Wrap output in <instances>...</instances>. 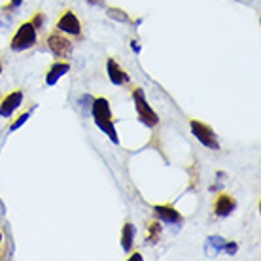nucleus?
Listing matches in <instances>:
<instances>
[{"mask_svg":"<svg viewBox=\"0 0 261 261\" xmlns=\"http://www.w3.org/2000/svg\"><path fill=\"white\" fill-rule=\"evenodd\" d=\"M57 31L80 38V36H82V23H80V19L76 17V13L70 12V10H66L59 17V21H57Z\"/></svg>","mask_w":261,"mask_h":261,"instance_id":"5","label":"nucleus"},{"mask_svg":"<svg viewBox=\"0 0 261 261\" xmlns=\"http://www.w3.org/2000/svg\"><path fill=\"white\" fill-rule=\"evenodd\" d=\"M191 133L195 135V138L204 146V148H212V150H220V144H218V137H216L214 129L210 125L202 123L199 119H191L190 121Z\"/></svg>","mask_w":261,"mask_h":261,"instance_id":"3","label":"nucleus"},{"mask_svg":"<svg viewBox=\"0 0 261 261\" xmlns=\"http://www.w3.org/2000/svg\"><path fill=\"white\" fill-rule=\"evenodd\" d=\"M153 212H155L157 220H159V222H163V223L176 225V223L184 222L182 214H180L172 204H155V206H153Z\"/></svg>","mask_w":261,"mask_h":261,"instance_id":"8","label":"nucleus"},{"mask_svg":"<svg viewBox=\"0 0 261 261\" xmlns=\"http://www.w3.org/2000/svg\"><path fill=\"white\" fill-rule=\"evenodd\" d=\"M237 208V199L235 197H231L229 193H220V195L216 197L214 201V214L218 218H227L235 212Z\"/></svg>","mask_w":261,"mask_h":261,"instance_id":"7","label":"nucleus"},{"mask_svg":"<svg viewBox=\"0 0 261 261\" xmlns=\"http://www.w3.org/2000/svg\"><path fill=\"white\" fill-rule=\"evenodd\" d=\"M163 233V225L159 220H151L146 223V244H157V241L161 239Z\"/></svg>","mask_w":261,"mask_h":261,"instance_id":"13","label":"nucleus"},{"mask_svg":"<svg viewBox=\"0 0 261 261\" xmlns=\"http://www.w3.org/2000/svg\"><path fill=\"white\" fill-rule=\"evenodd\" d=\"M91 116L93 118H112V110H110V102H108V98H105V97L93 98Z\"/></svg>","mask_w":261,"mask_h":261,"instance_id":"11","label":"nucleus"},{"mask_svg":"<svg viewBox=\"0 0 261 261\" xmlns=\"http://www.w3.org/2000/svg\"><path fill=\"white\" fill-rule=\"evenodd\" d=\"M108 17L116 21H121V23H127V21H129V15H127L123 10H119V8H108Z\"/></svg>","mask_w":261,"mask_h":261,"instance_id":"15","label":"nucleus"},{"mask_svg":"<svg viewBox=\"0 0 261 261\" xmlns=\"http://www.w3.org/2000/svg\"><path fill=\"white\" fill-rule=\"evenodd\" d=\"M47 47L49 51L57 57V59H68L72 55V42L68 38H65L59 31H53L47 36Z\"/></svg>","mask_w":261,"mask_h":261,"instance_id":"4","label":"nucleus"},{"mask_svg":"<svg viewBox=\"0 0 261 261\" xmlns=\"http://www.w3.org/2000/svg\"><path fill=\"white\" fill-rule=\"evenodd\" d=\"M0 257H2V231H0Z\"/></svg>","mask_w":261,"mask_h":261,"instance_id":"24","label":"nucleus"},{"mask_svg":"<svg viewBox=\"0 0 261 261\" xmlns=\"http://www.w3.org/2000/svg\"><path fill=\"white\" fill-rule=\"evenodd\" d=\"M106 70H108V78L114 85H127L129 84V74L123 66H119V63L116 59H108L106 63Z\"/></svg>","mask_w":261,"mask_h":261,"instance_id":"9","label":"nucleus"},{"mask_svg":"<svg viewBox=\"0 0 261 261\" xmlns=\"http://www.w3.org/2000/svg\"><path fill=\"white\" fill-rule=\"evenodd\" d=\"M133 244H135V225L130 222H125L123 229H121V248L125 252H130Z\"/></svg>","mask_w":261,"mask_h":261,"instance_id":"14","label":"nucleus"},{"mask_svg":"<svg viewBox=\"0 0 261 261\" xmlns=\"http://www.w3.org/2000/svg\"><path fill=\"white\" fill-rule=\"evenodd\" d=\"M68 70H70V63H66V61H63V59L55 61L51 65V68H49L46 74V84L55 85L65 74H68Z\"/></svg>","mask_w":261,"mask_h":261,"instance_id":"10","label":"nucleus"},{"mask_svg":"<svg viewBox=\"0 0 261 261\" xmlns=\"http://www.w3.org/2000/svg\"><path fill=\"white\" fill-rule=\"evenodd\" d=\"M208 242L212 244L214 252H222V250H223V244H225V241H223L222 237H210Z\"/></svg>","mask_w":261,"mask_h":261,"instance_id":"17","label":"nucleus"},{"mask_svg":"<svg viewBox=\"0 0 261 261\" xmlns=\"http://www.w3.org/2000/svg\"><path fill=\"white\" fill-rule=\"evenodd\" d=\"M21 4H23V0H10L6 6L2 8V10H4V12H12V10H17Z\"/></svg>","mask_w":261,"mask_h":261,"instance_id":"20","label":"nucleus"},{"mask_svg":"<svg viewBox=\"0 0 261 261\" xmlns=\"http://www.w3.org/2000/svg\"><path fill=\"white\" fill-rule=\"evenodd\" d=\"M44 21H46V15H44L42 12H38V13H34V17L31 19V23H33L36 29H40V27L44 25Z\"/></svg>","mask_w":261,"mask_h":261,"instance_id":"18","label":"nucleus"},{"mask_svg":"<svg viewBox=\"0 0 261 261\" xmlns=\"http://www.w3.org/2000/svg\"><path fill=\"white\" fill-rule=\"evenodd\" d=\"M34 110V108H33ZM33 110H29V112H23V114H21L19 118L15 119V121H12V123H10V130H17L21 127V125H25L27 123V119L31 118V114H33Z\"/></svg>","mask_w":261,"mask_h":261,"instance_id":"16","label":"nucleus"},{"mask_svg":"<svg viewBox=\"0 0 261 261\" xmlns=\"http://www.w3.org/2000/svg\"><path fill=\"white\" fill-rule=\"evenodd\" d=\"M36 27L31 23V21H25L21 23V27L17 29V33L13 34L12 42H10V47L13 51H25L29 47H33L36 44Z\"/></svg>","mask_w":261,"mask_h":261,"instance_id":"2","label":"nucleus"},{"mask_svg":"<svg viewBox=\"0 0 261 261\" xmlns=\"http://www.w3.org/2000/svg\"><path fill=\"white\" fill-rule=\"evenodd\" d=\"M21 105H23V91L21 89H13L0 102V116L2 118H12L13 112L17 110Z\"/></svg>","mask_w":261,"mask_h":261,"instance_id":"6","label":"nucleus"},{"mask_svg":"<svg viewBox=\"0 0 261 261\" xmlns=\"http://www.w3.org/2000/svg\"><path fill=\"white\" fill-rule=\"evenodd\" d=\"M93 119H95V123H97L98 129L102 130L112 142L119 144L118 133H116V125H114V118H93Z\"/></svg>","mask_w":261,"mask_h":261,"instance_id":"12","label":"nucleus"},{"mask_svg":"<svg viewBox=\"0 0 261 261\" xmlns=\"http://www.w3.org/2000/svg\"><path fill=\"white\" fill-rule=\"evenodd\" d=\"M130 47H133V51L135 53H140V46H138V42L133 40V42H130Z\"/></svg>","mask_w":261,"mask_h":261,"instance_id":"22","label":"nucleus"},{"mask_svg":"<svg viewBox=\"0 0 261 261\" xmlns=\"http://www.w3.org/2000/svg\"><path fill=\"white\" fill-rule=\"evenodd\" d=\"M129 259H130V261H135V259H137V261H142V255H140V254H133V255L129 257Z\"/></svg>","mask_w":261,"mask_h":261,"instance_id":"23","label":"nucleus"},{"mask_svg":"<svg viewBox=\"0 0 261 261\" xmlns=\"http://www.w3.org/2000/svg\"><path fill=\"white\" fill-rule=\"evenodd\" d=\"M87 2L93 6H105V0H87Z\"/></svg>","mask_w":261,"mask_h":261,"instance_id":"21","label":"nucleus"},{"mask_svg":"<svg viewBox=\"0 0 261 261\" xmlns=\"http://www.w3.org/2000/svg\"><path fill=\"white\" fill-rule=\"evenodd\" d=\"M223 252L225 254H229V255H235L237 254V242H233V241H225V244H223Z\"/></svg>","mask_w":261,"mask_h":261,"instance_id":"19","label":"nucleus"},{"mask_svg":"<svg viewBox=\"0 0 261 261\" xmlns=\"http://www.w3.org/2000/svg\"><path fill=\"white\" fill-rule=\"evenodd\" d=\"M0 74H2V61H0Z\"/></svg>","mask_w":261,"mask_h":261,"instance_id":"25","label":"nucleus"},{"mask_svg":"<svg viewBox=\"0 0 261 261\" xmlns=\"http://www.w3.org/2000/svg\"><path fill=\"white\" fill-rule=\"evenodd\" d=\"M130 97L135 100V108H137V114L140 121L144 125H148V127H155L159 123V116H157L155 112L151 110L150 105L146 102V93H144L142 87H135L133 91H130Z\"/></svg>","mask_w":261,"mask_h":261,"instance_id":"1","label":"nucleus"}]
</instances>
